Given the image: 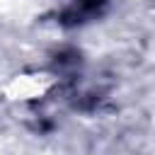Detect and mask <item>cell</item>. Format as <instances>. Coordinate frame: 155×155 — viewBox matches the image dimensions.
<instances>
[{"instance_id":"obj_1","label":"cell","mask_w":155,"mask_h":155,"mask_svg":"<svg viewBox=\"0 0 155 155\" xmlns=\"http://www.w3.org/2000/svg\"><path fill=\"white\" fill-rule=\"evenodd\" d=\"M56 82L58 78L48 70H19L2 82L0 92L12 104H31L44 99L56 87Z\"/></svg>"}]
</instances>
